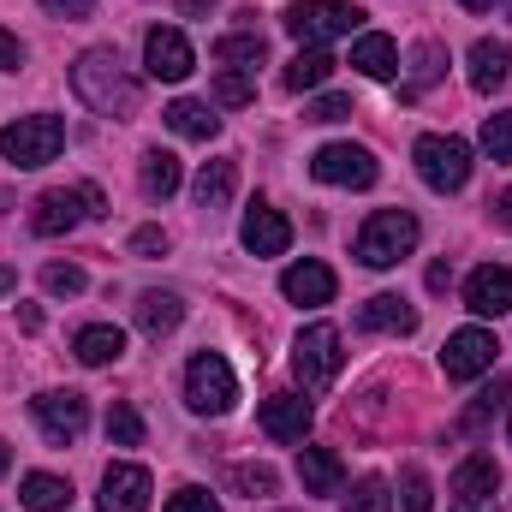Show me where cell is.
Listing matches in <instances>:
<instances>
[{"label": "cell", "instance_id": "cell-51", "mask_svg": "<svg viewBox=\"0 0 512 512\" xmlns=\"http://www.w3.org/2000/svg\"><path fill=\"white\" fill-rule=\"evenodd\" d=\"M0 471H6V447H0Z\"/></svg>", "mask_w": 512, "mask_h": 512}, {"label": "cell", "instance_id": "cell-7", "mask_svg": "<svg viewBox=\"0 0 512 512\" xmlns=\"http://www.w3.org/2000/svg\"><path fill=\"white\" fill-rule=\"evenodd\" d=\"M411 161H417V179H423L429 191H465V179H471V143H465V137L429 131V137H417Z\"/></svg>", "mask_w": 512, "mask_h": 512}, {"label": "cell", "instance_id": "cell-2", "mask_svg": "<svg viewBox=\"0 0 512 512\" xmlns=\"http://www.w3.org/2000/svg\"><path fill=\"white\" fill-rule=\"evenodd\" d=\"M417 239H423V227H417L411 209H376L358 233V262L364 268H393V262H405L417 251Z\"/></svg>", "mask_w": 512, "mask_h": 512}, {"label": "cell", "instance_id": "cell-38", "mask_svg": "<svg viewBox=\"0 0 512 512\" xmlns=\"http://www.w3.org/2000/svg\"><path fill=\"white\" fill-rule=\"evenodd\" d=\"M483 149L495 161H512V114H489L483 120Z\"/></svg>", "mask_w": 512, "mask_h": 512}, {"label": "cell", "instance_id": "cell-46", "mask_svg": "<svg viewBox=\"0 0 512 512\" xmlns=\"http://www.w3.org/2000/svg\"><path fill=\"white\" fill-rule=\"evenodd\" d=\"M209 6H215V0H179V18H203Z\"/></svg>", "mask_w": 512, "mask_h": 512}, {"label": "cell", "instance_id": "cell-50", "mask_svg": "<svg viewBox=\"0 0 512 512\" xmlns=\"http://www.w3.org/2000/svg\"><path fill=\"white\" fill-rule=\"evenodd\" d=\"M459 512H495V507L489 501H471V507H459Z\"/></svg>", "mask_w": 512, "mask_h": 512}, {"label": "cell", "instance_id": "cell-49", "mask_svg": "<svg viewBox=\"0 0 512 512\" xmlns=\"http://www.w3.org/2000/svg\"><path fill=\"white\" fill-rule=\"evenodd\" d=\"M459 6H471V12H489V6H495V0H459Z\"/></svg>", "mask_w": 512, "mask_h": 512}, {"label": "cell", "instance_id": "cell-14", "mask_svg": "<svg viewBox=\"0 0 512 512\" xmlns=\"http://www.w3.org/2000/svg\"><path fill=\"white\" fill-rule=\"evenodd\" d=\"M465 310H471V316H507L512 310V268H501V262L471 268V280H465Z\"/></svg>", "mask_w": 512, "mask_h": 512}, {"label": "cell", "instance_id": "cell-53", "mask_svg": "<svg viewBox=\"0 0 512 512\" xmlns=\"http://www.w3.org/2000/svg\"><path fill=\"white\" fill-rule=\"evenodd\" d=\"M507 435H512V429H507Z\"/></svg>", "mask_w": 512, "mask_h": 512}, {"label": "cell", "instance_id": "cell-30", "mask_svg": "<svg viewBox=\"0 0 512 512\" xmlns=\"http://www.w3.org/2000/svg\"><path fill=\"white\" fill-rule=\"evenodd\" d=\"M215 60H221V66L251 72V66L268 60V36H262V30H233V36H221V42H215Z\"/></svg>", "mask_w": 512, "mask_h": 512}, {"label": "cell", "instance_id": "cell-32", "mask_svg": "<svg viewBox=\"0 0 512 512\" xmlns=\"http://www.w3.org/2000/svg\"><path fill=\"white\" fill-rule=\"evenodd\" d=\"M507 393H512V382H507V376H495V387H483V393H477V399L465 405V417H459V429H465V435H477V429H489V417H495V411L507 405Z\"/></svg>", "mask_w": 512, "mask_h": 512}, {"label": "cell", "instance_id": "cell-45", "mask_svg": "<svg viewBox=\"0 0 512 512\" xmlns=\"http://www.w3.org/2000/svg\"><path fill=\"white\" fill-rule=\"evenodd\" d=\"M447 286H453V268H447V262H435V268H429V292H447Z\"/></svg>", "mask_w": 512, "mask_h": 512}, {"label": "cell", "instance_id": "cell-26", "mask_svg": "<svg viewBox=\"0 0 512 512\" xmlns=\"http://www.w3.org/2000/svg\"><path fill=\"white\" fill-rule=\"evenodd\" d=\"M179 322H185V304H179V292H143V298H137V328H143L149 340L173 334Z\"/></svg>", "mask_w": 512, "mask_h": 512}, {"label": "cell", "instance_id": "cell-20", "mask_svg": "<svg viewBox=\"0 0 512 512\" xmlns=\"http://www.w3.org/2000/svg\"><path fill=\"white\" fill-rule=\"evenodd\" d=\"M72 352H78V364L102 370V364H120V358H126V334H120L114 322H90V328L72 334Z\"/></svg>", "mask_w": 512, "mask_h": 512}, {"label": "cell", "instance_id": "cell-13", "mask_svg": "<svg viewBox=\"0 0 512 512\" xmlns=\"http://www.w3.org/2000/svg\"><path fill=\"white\" fill-rule=\"evenodd\" d=\"M149 489H155L149 471L120 459V465L102 471V495H96V501H102V512H149Z\"/></svg>", "mask_w": 512, "mask_h": 512}, {"label": "cell", "instance_id": "cell-39", "mask_svg": "<svg viewBox=\"0 0 512 512\" xmlns=\"http://www.w3.org/2000/svg\"><path fill=\"white\" fill-rule=\"evenodd\" d=\"M399 495H405V512H429V507H435V489H429V477H423L417 465L399 477Z\"/></svg>", "mask_w": 512, "mask_h": 512}, {"label": "cell", "instance_id": "cell-28", "mask_svg": "<svg viewBox=\"0 0 512 512\" xmlns=\"http://www.w3.org/2000/svg\"><path fill=\"white\" fill-rule=\"evenodd\" d=\"M179 185H185L179 155H173V149H149V155H143V197H149V203H167Z\"/></svg>", "mask_w": 512, "mask_h": 512}, {"label": "cell", "instance_id": "cell-10", "mask_svg": "<svg viewBox=\"0 0 512 512\" xmlns=\"http://www.w3.org/2000/svg\"><path fill=\"white\" fill-rule=\"evenodd\" d=\"M30 411H36V423H42V435H48L54 447H72V441L90 429V399L72 393V387H48V393H36Z\"/></svg>", "mask_w": 512, "mask_h": 512}, {"label": "cell", "instance_id": "cell-43", "mask_svg": "<svg viewBox=\"0 0 512 512\" xmlns=\"http://www.w3.org/2000/svg\"><path fill=\"white\" fill-rule=\"evenodd\" d=\"M24 66V42L12 30H0V72H18Z\"/></svg>", "mask_w": 512, "mask_h": 512}, {"label": "cell", "instance_id": "cell-1", "mask_svg": "<svg viewBox=\"0 0 512 512\" xmlns=\"http://www.w3.org/2000/svg\"><path fill=\"white\" fill-rule=\"evenodd\" d=\"M72 90H78V102H84L90 114H102V120H131V114L143 108V84L126 72L120 48H84V54L72 60Z\"/></svg>", "mask_w": 512, "mask_h": 512}, {"label": "cell", "instance_id": "cell-21", "mask_svg": "<svg viewBox=\"0 0 512 512\" xmlns=\"http://www.w3.org/2000/svg\"><path fill=\"white\" fill-rule=\"evenodd\" d=\"M495 489H501V465H495V453H471V459L453 471V495H459V507L489 501Z\"/></svg>", "mask_w": 512, "mask_h": 512}, {"label": "cell", "instance_id": "cell-19", "mask_svg": "<svg viewBox=\"0 0 512 512\" xmlns=\"http://www.w3.org/2000/svg\"><path fill=\"white\" fill-rule=\"evenodd\" d=\"M358 328H364V334H417V310H411L399 292H376V298L358 310Z\"/></svg>", "mask_w": 512, "mask_h": 512}, {"label": "cell", "instance_id": "cell-12", "mask_svg": "<svg viewBox=\"0 0 512 512\" xmlns=\"http://www.w3.org/2000/svg\"><path fill=\"white\" fill-rule=\"evenodd\" d=\"M143 66H149V78H161V84H179V78H191L197 54H191V42H185L179 30L155 24V30L143 36Z\"/></svg>", "mask_w": 512, "mask_h": 512}, {"label": "cell", "instance_id": "cell-11", "mask_svg": "<svg viewBox=\"0 0 512 512\" xmlns=\"http://www.w3.org/2000/svg\"><path fill=\"white\" fill-rule=\"evenodd\" d=\"M495 334L489 328H459V334H447V346H441V376L447 382H471V376H483V370H495Z\"/></svg>", "mask_w": 512, "mask_h": 512}, {"label": "cell", "instance_id": "cell-35", "mask_svg": "<svg viewBox=\"0 0 512 512\" xmlns=\"http://www.w3.org/2000/svg\"><path fill=\"white\" fill-rule=\"evenodd\" d=\"M233 489L251 495V501H268L280 489V477H274V465H233Z\"/></svg>", "mask_w": 512, "mask_h": 512}, {"label": "cell", "instance_id": "cell-6", "mask_svg": "<svg viewBox=\"0 0 512 512\" xmlns=\"http://www.w3.org/2000/svg\"><path fill=\"white\" fill-rule=\"evenodd\" d=\"M102 215H108V197L96 185H72V191H42L36 209H30V227L42 239H60V233H72L84 221H102Z\"/></svg>", "mask_w": 512, "mask_h": 512}, {"label": "cell", "instance_id": "cell-34", "mask_svg": "<svg viewBox=\"0 0 512 512\" xmlns=\"http://www.w3.org/2000/svg\"><path fill=\"white\" fill-rule=\"evenodd\" d=\"M42 286H48L54 298H78V292L90 286V274H84L78 262H48V268H42Z\"/></svg>", "mask_w": 512, "mask_h": 512}, {"label": "cell", "instance_id": "cell-8", "mask_svg": "<svg viewBox=\"0 0 512 512\" xmlns=\"http://www.w3.org/2000/svg\"><path fill=\"white\" fill-rule=\"evenodd\" d=\"M340 364H346L340 328H334V322H310V328L298 334V346H292V370H298L304 393H322V387L340 376Z\"/></svg>", "mask_w": 512, "mask_h": 512}, {"label": "cell", "instance_id": "cell-18", "mask_svg": "<svg viewBox=\"0 0 512 512\" xmlns=\"http://www.w3.org/2000/svg\"><path fill=\"white\" fill-rule=\"evenodd\" d=\"M298 483H304V495H340V489H346L340 453H334V447H304V453H298Z\"/></svg>", "mask_w": 512, "mask_h": 512}, {"label": "cell", "instance_id": "cell-24", "mask_svg": "<svg viewBox=\"0 0 512 512\" xmlns=\"http://www.w3.org/2000/svg\"><path fill=\"white\" fill-rule=\"evenodd\" d=\"M447 72V48L441 42H417L411 48V78L399 84V102H423V90Z\"/></svg>", "mask_w": 512, "mask_h": 512}, {"label": "cell", "instance_id": "cell-42", "mask_svg": "<svg viewBox=\"0 0 512 512\" xmlns=\"http://www.w3.org/2000/svg\"><path fill=\"white\" fill-rule=\"evenodd\" d=\"M131 251L137 256H167V233H161V227H137V233H131Z\"/></svg>", "mask_w": 512, "mask_h": 512}, {"label": "cell", "instance_id": "cell-29", "mask_svg": "<svg viewBox=\"0 0 512 512\" xmlns=\"http://www.w3.org/2000/svg\"><path fill=\"white\" fill-rule=\"evenodd\" d=\"M18 495H24V507H30V512L72 507V483H66V477H48V471H30V477L18 483Z\"/></svg>", "mask_w": 512, "mask_h": 512}, {"label": "cell", "instance_id": "cell-31", "mask_svg": "<svg viewBox=\"0 0 512 512\" xmlns=\"http://www.w3.org/2000/svg\"><path fill=\"white\" fill-rule=\"evenodd\" d=\"M167 126L179 131V137H191V143H209V137L221 131V120L209 114V102H191V96H179V102L167 108Z\"/></svg>", "mask_w": 512, "mask_h": 512}, {"label": "cell", "instance_id": "cell-4", "mask_svg": "<svg viewBox=\"0 0 512 512\" xmlns=\"http://www.w3.org/2000/svg\"><path fill=\"white\" fill-rule=\"evenodd\" d=\"M185 405L197 417H227L239 405V376H233V364L221 352H197L185 364Z\"/></svg>", "mask_w": 512, "mask_h": 512}, {"label": "cell", "instance_id": "cell-17", "mask_svg": "<svg viewBox=\"0 0 512 512\" xmlns=\"http://www.w3.org/2000/svg\"><path fill=\"white\" fill-rule=\"evenodd\" d=\"M334 268L328 262H316V256H304V262H292L286 274H280V292L292 298V304H334Z\"/></svg>", "mask_w": 512, "mask_h": 512}, {"label": "cell", "instance_id": "cell-47", "mask_svg": "<svg viewBox=\"0 0 512 512\" xmlns=\"http://www.w3.org/2000/svg\"><path fill=\"white\" fill-rule=\"evenodd\" d=\"M495 221H501V227H507V233H512V191H507V197H501V203H495Z\"/></svg>", "mask_w": 512, "mask_h": 512}, {"label": "cell", "instance_id": "cell-44", "mask_svg": "<svg viewBox=\"0 0 512 512\" xmlns=\"http://www.w3.org/2000/svg\"><path fill=\"white\" fill-rule=\"evenodd\" d=\"M42 6H48L54 18H90V12H96V0H42Z\"/></svg>", "mask_w": 512, "mask_h": 512}, {"label": "cell", "instance_id": "cell-15", "mask_svg": "<svg viewBox=\"0 0 512 512\" xmlns=\"http://www.w3.org/2000/svg\"><path fill=\"white\" fill-rule=\"evenodd\" d=\"M262 435L268 441H304L310 435V399L304 393H268L262 399Z\"/></svg>", "mask_w": 512, "mask_h": 512}, {"label": "cell", "instance_id": "cell-40", "mask_svg": "<svg viewBox=\"0 0 512 512\" xmlns=\"http://www.w3.org/2000/svg\"><path fill=\"white\" fill-rule=\"evenodd\" d=\"M352 114H358V108H352V96H316L304 120H322V126H334V120H352Z\"/></svg>", "mask_w": 512, "mask_h": 512}, {"label": "cell", "instance_id": "cell-27", "mask_svg": "<svg viewBox=\"0 0 512 512\" xmlns=\"http://www.w3.org/2000/svg\"><path fill=\"white\" fill-rule=\"evenodd\" d=\"M352 66L364 72V78H393L399 72V48H393V36H382V30H370V36H358L352 42Z\"/></svg>", "mask_w": 512, "mask_h": 512}, {"label": "cell", "instance_id": "cell-52", "mask_svg": "<svg viewBox=\"0 0 512 512\" xmlns=\"http://www.w3.org/2000/svg\"><path fill=\"white\" fill-rule=\"evenodd\" d=\"M507 12H512V6H507Z\"/></svg>", "mask_w": 512, "mask_h": 512}, {"label": "cell", "instance_id": "cell-3", "mask_svg": "<svg viewBox=\"0 0 512 512\" xmlns=\"http://www.w3.org/2000/svg\"><path fill=\"white\" fill-rule=\"evenodd\" d=\"M280 24H286L304 48H322V42L358 30V24H364V6H358V0H292Z\"/></svg>", "mask_w": 512, "mask_h": 512}, {"label": "cell", "instance_id": "cell-48", "mask_svg": "<svg viewBox=\"0 0 512 512\" xmlns=\"http://www.w3.org/2000/svg\"><path fill=\"white\" fill-rule=\"evenodd\" d=\"M12 280H18V274H12V268H0V292H12Z\"/></svg>", "mask_w": 512, "mask_h": 512}, {"label": "cell", "instance_id": "cell-5", "mask_svg": "<svg viewBox=\"0 0 512 512\" xmlns=\"http://www.w3.org/2000/svg\"><path fill=\"white\" fill-rule=\"evenodd\" d=\"M66 149V120L60 114H24V120H12V126L0 131V155L12 161V167H48L54 155Z\"/></svg>", "mask_w": 512, "mask_h": 512}, {"label": "cell", "instance_id": "cell-23", "mask_svg": "<svg viewBox=\"0 0 512 512\" xmlns=\"http://www.w3.org/2000/svg\"><path fill=\"white\" fill-rule=\"evenodd\" d=\"M334 66H340V60H334L328 48H298L292 66L280 72V84H286V90H322V84L334 78Z\"/></svg>", "mask_w": 512, "mask_h": 512}, {"label": "cell", "instance_id": "cell-41", "mask_svg": "<svg viewBox=\"0 0 512 512\" xmlns=\"http://www.w3.org/2000/svg\"><path fill=\"white\" fill-rule=\"evenodd\" d=\"M167 512H221V501H215L209 489H179V495L167 501Z\"/></svg>", "mask_w": 512, "mask_h": 512}, {"label": "cell", "instance_id": "cell-36", "mask_svg": "<svg viewBox=\"0 0 512 512\" xmlns=\"http://www.w3.org/2000/svg\"><path fill=\"white\" fill-rule=\"evenodd\" d=\"M346 512H393V489L382 477H364L352 495H346Z\"/></svg>", "mask_w": 512, "mask_h": 512}, {"label": "cell", "instance_id": "cell-22", "mask_svg": "<svg viewBox=\"0 0 512 512\" xmlns=\"http://www.w3.org/2000/svg\"><path fill=\"white\" fill-rule=\"evenodd\" d=\"M507 72H512V48L483 36V42L471 48V90H483V96H489V90H501V84H507Z\"/></svg>", "mask_w": 512, "mask_h": 512}, {"label": "cell", "instance_id": "cell-16", "mask_svg": "<svg viewBox=\"0 0 512 512\" xmlns=\"http://www.w3.org/2000/svg\"><path fill=\"white\" fill-rule=\"evenodd\" d=\"M239 239H245L251 256H286V245H292V221H286L280 209H268V203H251Z\"/></svg>", "mask_w": 512, "mask_h": 512}, {"label": "cell", "instance_id": "cell-37", "mask_svg": "<svg viewBox=\"0 0 512 512\" xmlns=\"http://www.w3.org/2000/svg\"><path fill=\"white\" fill-rule=\"evenodd\" d=\"M251 96H256L251 72H239V66H227V72L215 78V102H221V108H245Z\"/></svg>", "mask_w": 512, "mask_h": 512}, {"label": "cell", "instance_id": "cell-9", "mask_svg": "<svg viewBox=\"0 0 512 512\" xmlns=\"http://www.w3.org/2000/svg\"><path fill=\"white\" fill-rule=\"evenodd\" d=\"M310 173L322 179V185H346V191H370L376 185V155L364 149V143H322L316 155H310Z\"/></svg>", "mask_w": 512, "mask_h": 512}, {"label": "cell", "instance_id": "cell-25", "mask_svg": "<svg viewBox=\"0 0 512 512\" xmlns=\"http://www.w3.org/2000/svg\"><path fill=\"white\" fill-rule=\"evenodd\" d=\"M233 185H239V167L233 161H203V173L191 179V197H197V209H227L233 203Z\"/></svg>", "mask_w": 512, "mask_h": 512}, {"label": "cell", "instance_id": "cell-33", "mask_svg": "<svg viewBox=\"0 0 512 512\" xmlns=\"http://www.w3.org/2000/svg\"><path fill=\"white\" fill-rule=\"evenodd\" d=\"M108 441H114V447H143V417H137V405L114 399V411H108Z\"/></svg>", "mask_w": 512, "mask_h": 512}]
</instances>
